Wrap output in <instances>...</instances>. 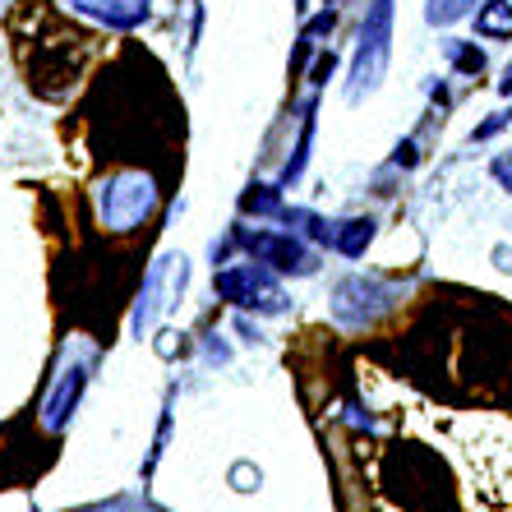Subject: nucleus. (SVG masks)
<instances>
[{
  "label": "nucleus",
  "instance_id": "nucleus-7",
  "mask_svg": "<svg viewBox=\"0 0 512 512\" xmlns=\"http://www.w3.org/2000/svg\"><path fill=\"white\" fill-rule=\"evenodd\" d=\"M370 240H374V222H370V217H351V222H342V227L333 231V245L346 254V259H360Z\"/></svg>",
  "mask_w": 512,
  "mask_h": 512
},
{
  "label": "nucleus",
  "instance_id": "nucleus-10",
  "mask_svg": "<svg viewBox=\"0 0 512 512\" xmlns=\"http://www.w3.org/2000/svg\"><path fill=\"white\" fill-rule=\"evenodd\" d=\"M471 5H476V0H429L425 19H429V24H457Z\"/></svg>",
  "mask_w": 512,
  "mask_h": 512
},
{
  "label": "nucleus",
  "instance_id": "nucleus-1",
  "mask_svg": "<svg viewBox=\"0 0 512 512\" xmlns=\"http://www.w3.org/2000/svg\"><path fill=\"white\" fill-rule=\"evenodd\" d=\"M388 51H393V0H374L360 28L356 65H351V97L374 93L388 70Z\"/></svg>",
  "mask_w": 512,
  "mask_h": 512
},
{
  "label": "nucleus",
  "instance_id": "nucleus-12",
  "mask_svg": "<svg viewBox=\"0 0 512 512\" xmlns=\"http://www.w3.org/2000/svg\"><path fill=\"white\" fill-rule=\"evenodd\" d=\"M453 60H457V70H471V74L485 70V56L476 47H453Z\"/></svg>",
  "mask_w": 512,
  "mask_h": 512
},
{
  "label": "nucleus",
  "instance_id": "nucleus-3",
  "mask_svg": "<svg viewBox=\"0 0 512 512\" xmlns=\"http://www.w3.org/2000/svg\"><path fill=\"white\" fill-rule=\"evenodd\" d=\"M148 208H153V185L143 176H120L102 199V213H107L111 227H139Z\"/></svg>",
  "mask_w": 512,
  "mask_h": 512
},
{
  "label": "nucleus",
  "instance_id": "nucleus-5",
  "mask_svg": "<svg viewBox=\"0 0 512 512\" xmlns=\"http://www.w3.org/2000/svg\"><path fill=\"white\" fill-rule=\"evenodd\" d=\"M74 10L93 14L111 28H134L148 19V0H74Z\"/></svg>",
  "mask_w": 512,
  "mask_h": 512
},
{
  "label": "nucleus",
  "instance_id": "nucleus-13",
  "mask_svg": "<svg viewBox=\"0 0 512 512\" xmlns=\"http://www.w3.org/2000/svg\"><path fill=\"white\" fill-rule=\"evenodd\" d=\"M494 176H499L503 185L512 190V157H499V162H494Z\"/></svg>",
  "mask_w": 512,
  "mask_h": 512
},
{
  "label": "nucleus",
  "instance_id": "nucleus-8",
  "mask_svg": "<svg viewBox=\"0 0 512 512\" xmlns=\"http://www.w3.org/2000/svg\"><path fill=\"white\" fill-rule=\"evenodd\" d=\"M480 37H512V0H485L476 14Z\"/></svg>",
  "mask_w": 512,
  "mask_h": 512
},
{
  "label": "nucleus",
  "instance_id": "nucleus-9",
  "mask_svg": "<svg viewBox=\"0 0 512 512\" xmlns=\"http://www.w3.org/2000/svg\"><path fill=\"white\" fill-rule=\"evenodd\" d=\"M310 134H314V111H305V125H300V139H296V157H291V162H286V171H282L286 185L305 171V157H310Z\"/></svg>",
  "mask_w": 512,
  "mask_h": 512
},
{
  "label": "nucleus",
  "instance_id": "nucleus-6",
  "mask_svg": "<svg viewBox=\"0 0 512 512\" xmlns=\"http://www.w3.org/2000/svg\"><path fill=\"white\" fill-rule=\"evenodd\" d=\"M79 393H84V370H70L65 379H60L56 397L47 402V425H51V429L65 425V416H70V406L79 402Z\"/></svg>",
  "mask_w": 512,
  "mask_h": 512
},
{
  "label": "nucleus",
  "instance_id": "nucleus-11",
  "mask_svg": "<svg viewBox=\"0 0 512 512\" xmlns=\"http://www.w3.org/2000/svg\"><path fill=\"white\" fill-rule=\"evenodd\" d=\"M240 208H245V213H277V190L273 185H254V190L240 199Z\"/></svg>",
  "mask_w": 512,
  "mask_h": 512
},
{
  "label": "nucleus",
  "instance_id": "nucleus-2",
  "mask_svg": "<svg viewBox=\"0 0 512 512\" xmlns=\"http://www.w3.org/2000/svg\"><path fill=\"white\" fill-rule=\"evenodd\" d=\"M217 291H222V300L240 305V310H263V314L286 310L282 286L268 273H259V268H227V273H217Z\"/></svg>",
  "mask_w": 512,
  "mask_h": 512
},
{
  "label": "nucleus",
  "instance_id": "nucleus-4",
  "mask_svg": "<svg viewBox=\"0 0 512 512\" xmlns=\"http://www.w3.org/2000/svg\"><path fill=\"white\" fill-rule=\"evenodd\" d=\"M245 250L254 254L259 263H273L282 273H310V254L296 236H273V231H254V236H240Z\"/></svg>",
  "mask_w": 512,
  "mask_h": 512
},
{
  "label": "nucleus",
  "instance_id": "nucleus-14",
  "mask_svg": "<svg viewBox=\"0 0 512 512\" xmlns=\"http://www.w3.org/2000/svg\"><path fill=\"white\" fill-rule=\"evenodd\" d=\"M499 93H508V97H512V65H508V74H503V84H499Z\"/></svg>",
  "mask_w": 512,
  "mask_h": 512
}]
</instances>
